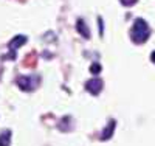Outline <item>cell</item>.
Instances as JSON below:
<instances>
[{
  "mask_svg": "<svg viewBox=\"0 0 155 146\" xmlns=\"http://www.w3.org/2000/svg\"><path fill=\"white\" fill-rule=\"evenodd\" d=\"M150 59H152V62L155 64V51H152V55H150Z\"/></svg>",
  "mask_w": 155,
  "mask_h": 146,
  "instance_id": "10",
  "label": "cell"
},
{
  "mask_svg": "<svg viewBox=\"0 0 155 146\" xmlns=\"http://www.w3.org/2000/svg\"><path fill=\"white\" fill-rule=\"evenodd\" d=\"M85 89L90 92L92 95H98L99 92L102 90V81L99 78H93V79H88L85 83Z\"/></svg>",
  "mask_w": 155,
  "mask_h": 146,
  "instance_id": "3",
  "label": "cell"
},
{
  "mask_svg": "<svg viewBox=\"0 0 155 146\" xmlns=\"http://www.w3.org/2000/svg\"><path fill=\"white\" fill-rule=\"evenodd\" d=\"M120 2H121L124 6H132V5L137 3V0H120Z\"/></svg>",
  "mask_w": 155,
  "mask_h": 146,
  "instance_id": "9",
  "label": "cell"
},
{
  "mask_svg": "<svg viewBox=\"0 0 155 146\" xmlns=\"http://www.w3.org/2000/svg\"><path fill=\"white\" fill-rule=\"evenodd\" d=\"M17 84L22 90H33L37 86V78L36 76H20L17 79Z\"/></svg>",
  "mask_w": 155,
  "mask_h": 146,
  "instance_id": "2",
  "label": "cell"
},
{
  "mask_svg": "<svg viewBox=\"0 0 155 146\" xmlns=\"http://www.w3.org/2000/svg\"><path fill=\"white\" fill-rule=\"evenodd\" d=\"M25 42H27V36L19 34V36H16V37L9 42V48H11V50H17V48H19L20 45H23Z\"/></svg>",
  "mask_w": 155,
  "mask_h": 146,
  "instance_id": "5",
  "label": "cell"
},
{
  "mask_svg": "<svg viewBox=\"0 0 155 146\" xmlns=\"http://www.w3.org/2000/svg\"><path fill=\"white\" fill-rule=\"evenodd\" d=\"M115 124H116V123H115V120H110V121H109V124L106 126V129L101 132L99 138H101V140H109V138H110V137L113 135V131H115Z\"/></svg>",
  "mask_w": 155,
  "mask_h": 146,
  "instance_id": "4",
  "label": "cell"
},
{
  "mask_svg": "<svg viewBox=\"0 0 155 146\" xmlns=\"http://www.w3.org/2000/svg\"><path fill=\"white\" fill-rule=\"evenodd\" d=\"M90 72H92L93 75H98V73L101 72V65H99V64H96V62H95V64H92V65H90Z\"/></svg>",
  "mask_w": 155,
  "mask_h": 146,
  "instance_id": "8",
  "label": "cell"
},
{
  "mask_svg": "<svg viewBox=\"0 0 155 146\" xmlns=\"http://www.w3.org/2000/svg\"><path fill=\"white\" fill-rule=\"evenodd\" d=\"M76 30L82 34V37H87V39L90 37V31H88V28H85V25H84V20H82V19L78 20V23H76Z\"/></svg>",
  "mask_w": 155,
  "mask_h": 146,
  "instance_id": "6",
  "label": "cell"
},
{
  "mask_svg": "<svg viewBox=\"0 0 155 146\" xmlns=\"http://www.w3.org/2000/svg\"><path fill=\"white\" fill-rule=\"evenodd\" d=\"M9 141H11V132L3 131L0 134V146H9Z\"/></svg>",
  "mask_w": 155,
  "mask_h": 146,
  "instance_id": "7",
  "label": "cell"
},
{
  "mask_svg": "<svg viewBox=\"0 0 155 146\" xmlns=\"http://www.w3.org/2000/svg\"><path fill=\"white\" fill-rule=\"evenodd\" d=\"M150 36L149 25L144 19H135L132 30H130V39L134 44H144Z\"/></svg>",
  "mask_w": 155,
  "mask_h": 146,
  "instance_id": "1",
  "label": "cell"
}]
</instances>
